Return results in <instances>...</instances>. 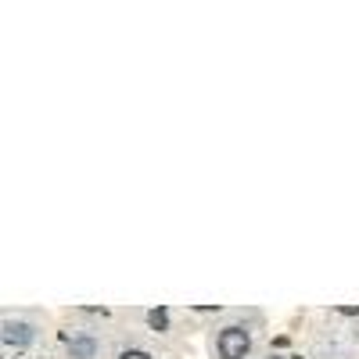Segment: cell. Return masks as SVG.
<instances>
[{"label": "cell", "mask_w": 359, "mask_h": 359, "mask_svg": "<svg viewBox=\"0 0 359 359\" xmlns=\"http://www.w3.org/2000/svg\"><path fill=\"white\" fill-rule=\"evenodd\" d=\"M248 331L245 327H226V331L219 334V355L223 359H245V352H248Z\"/></svg>", "instance_id": "6da1fadb"}, {"label": "cell", "mask_w": 359, "mask_h": 359, "mask_svg": "<svg viewBox=\"0 0 359 359\" xmlns=\"http://www.w3.org/2000/svg\"><path fill=\"white\" fill-rule=\"evenodd\" d=\"M147 320H151V327H155V331H165L169 313H165V309H151V313H147Z\"/></svg>", "instance_id": "7a4b0ae2"}, {"label": "cell", "mask_w": 359, "mask_h": 359, "mask_svg": "<svg viewBox=\"0 0 359 359\" xmlns=\"http://www.w3.org/2000/svg\"><path fill=\"white\" fill-rule=\"evenodd\" d=\"M118 359H151V355H147V352H137V348H133V352H123Z\"/></svg>", "instance_id": "3957f363"}]
</instances>
